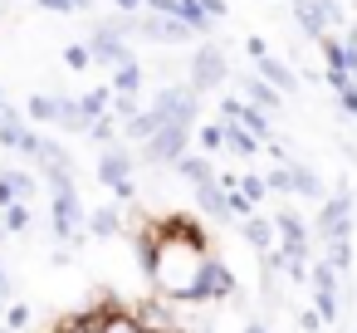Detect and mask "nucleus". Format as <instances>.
<instances>
[{
	"mask_svg": "<svg viewBox=\"0 0 357 333\" xmlns=\"http://www.w3.org/2000/svg\"><path fill=\"white\" fill-rule=\"evenodd\" d=\"M235 294H240V284H235L230 265H220L215 255H201L191 284L172 289V299H181V304H211V299H235Z\"/></svg>",
	"mask_w": 357,
	"mask_h": 333,
	"instance_id": "f257e3e1",
	"label": "nucleus"
},
{
	"mask_svg": "<svg viewBox=\"0 0 357 333\" xmlns=\"http://www.w3.org/2000/svg\"><path fill=\"white\" fill-rule=\"evenodd\" d=\"M162 123H181V128H196L201 123V94L191 89V84H167V89H157V98L147 103Z\"/></svg>",
	"mask_w": 357,
	"mask_h": 333,
	"instance_id": "f03ea898",
	"label": "nucleus"
},
{
	"mask_svg": "<svg viewBox=\"0 0 357 333\" xmlns=\"http://www.w3.org/2000/svg\"><path fill=\"white\" fill-rule=\"evenodd\" d=\"M186 152H191V128H181V123H162L142 142V162L147 167H176Z\"/></svg>",
	"mask_w": 357,
	"mask_h": 333,
	"instance_id": "7ed1b4c3",
	"label": "nucleus"
},
{
	"mask_svg": "<svg viewBox=\"0 0 357 333\" xmlns=\"http://www.w3.org/2000/svg\"><path fill=\"white\" fill-rule=\"evenodd\" d=\"M318 235H323V240H352V201H347V182H337L333 201L318 206Z\"/></svg>",
	"mask_w": 357,
	"mask_h": 333,
	"instance_id": "20e7f679",
	"label": "nucleus"
},
{
	"mask_svg": "<svg viewBox=\"0 0 357 333\" xmlns=\"http://www.w3.org/2000/svg\"><path fill=\"white\" fill-rule=\"evenodd\" d=\"M225 79H230L225 54H220L215 45H201V50L191 54V89H196V94H211V89H220Z\"/></svg>",
	"mask_w": 357,
	"mask_h": 333,
	"instance_id": "39448f33",
	"label": "nucleus"
},
{
	"mask_svg": "<svg viewBox=\"0 0 357 333\" xmlns=\"http://www.w3.org/2000/svg\"><path fill=\"white\" fill-rule=\"evenodd\" d=\"M50 211H54V235L64 240V245H84V235H79V225H84V206H79V186L74 191H54V201H50Z\"/></svg>",
	"mask_w": 357,
	"mask_h": 333,
	"instance_id": "423d86ee",
	"label": "nucleus"
},
{
	"mask_svg": "<svg viewBox=\"0 0 357 333\" xmlns=\"http://www.w3.org/2000/svg\"><path fill=\"white\" fill-rule=\"evenodd\" d=\"M89 54H93V64H103V69H118V64H128V59H132L128 40H123L108 20H98V25H93V35H89Z\"/></svg>",
	"mask_w": 357,
	"mask_h": 333,
	"instance_id": "0eeeda50",
	"label": "nucleus"
},
{
	"mask_svg": "<svg viewBox=\"0 0 357 333\" xmlns=\"http://www.w3.org/2000/svg\"><path fill=\"white\" fill-rule=\"evenodd\" d=\"M220 118L225 123H240V128H250L259 142H269V113L264 108H255V103H245V98H220Z\"/></svg>",
	"mask_w": 357,
	"mask_h": 333,
	"instance_id": "6e6552de",
	"label": "nucleus"
},
{
	"mask_svg": "<svg viewBox=\"0 0 357 333\" xmlns=\"http://www.w3.org/2000/svg\"><path fill=\"white\" fill-rule=\"evenodd\" d=\"M274 230H279V250L284 255H308V225L294 206H279L274 211Z\"/></svg>",
	"mask_w": 357,
	"mask_h": 333,
	"instance_id": "1a4fd4ad",
	"label": "nucleus"
},
{
	"mask_svg": "<svg viewBox=\"0 0 357 333\" xmlns=\"http://www.w3.org/2000/svg\"><path fill=\"white\" fill-rule=\"evenodd\" d=\"M132 167H137V162H132V152L113 142V147H103V157H98V182L113 191L118 182H132Z\"/></svg>",
	"mask_w": 357,
	"mask_h": 333,
	"instance_id": "9d476101",
	"label": "nucleus"
},
{
	"mask_svg": "<svg viewBox=\"0 0 357 333\" xmlns=\"http://www.w3.org/2000/svg\"><path fill=\"white\" fill-rule=\"evenodd\" d=\"M196 191V206H201V216H211V221H235L230 216V196H225V186L220 182H201V186H191Z\"/></svg>",
	"mask_w": 357,
	"mask_h": 333,
	"instance_id": "9b49d317",
	"label": "nucleus"
},
{
	"mask_svg": "<svg viewBox=\"0 0 357 333\" xmlns=\"http://www.w3.org/2000/svg\"><path fill=\"white\" fill-rule=\"evenodd\" d=\"M255 74H259L264 84H274L279 94H298V74H294L284 59H274V54H259V59H255Z\"/></svg>",
	"mask_w": 357,
	"mask_h": 333,
	"instance_id": "f8f14e48",
	"label": "nucleus"
},
{
	"mask_svg": "<svg viewBox=\"0 0 357 333\" xmlns=\"http://www.w3.org/2000/svg\"><path fill=\"white\" fill-rule=\"evenodd\" d=\"M240 94H245V103H255V108H264V113H274V108L284 103V94H279L274 84H264L259 74H245V79H240Z\"/></svg>",
	"mask_w": 357,
	"mask_h": 333,
	"instance_id": "ddd939ff",
	"label": "nucleus"
},
{
	"mask_svg": "<svg viewBox=\"0 0 357 333\" xmlns=\"http://www.w3.org/2000/svg\"><path fill=\"white\" fill-rule=\"evenodd\" d=\"M240 235H245V245H250L255 255H264V250H274V240H279V230H274V221H264V216H245V221H240Z\"/></svg>",
	"mask_w": 357,
	"mask_h": 333,
	"instance_id": "4468645a",
	"label": "nucleus"
},
{
	"mask_svg": "<svg viewBox=\"0 0 357 333\" xmlns=\"http://www.w3.org/2000/svg\"><path fill=\"white\" fill-rule=\"evenodd\" d=\"M54 98H59V118H54V128H59V133H89L93 118L84 113V103H79V98H64V94H54Z\"/></svg>",
	"mask_w": 357,
	"mask_h": 333,
	"instance_id": "2eb2a0df",
	"label": "nucleus"
},
{
	"mask_svg": "<svg viewBox=\"0 0 357 333\" xmlns=\"http://www.w3.org/2000/svg\"><path fill=\"white\" fill-rule=\"evenodd\" d=\"M157 128H162V118H157L152 108H142V113H132L128 123H118V133H123L128 142H137V147H142V142H147V138H152Z\"/></svg>",
	"mask_w": 357,
	"mask_h": 333,
	"instance_id": "dca6fc26",
	"label": "nucleus"
},
{
	"mask_svg": "<svg viewBox=\"0 0 357 333\" xmlns=\"http://www.w3.org/2000/svg\"><path fill=\"white\" fill-rule=\"evenodd\" d=\"M181 182H191V186H201V182H215V167H211V157H201V152H186L176 167H172Z\"/></svg>",
	"mask_w": 357,
	"mask_h": 333,
	"instance_id": "f3484780",
	"label": "nucleus"
},
{
	"mask_svg": "<svg viewBox=\"0 0 357 333\" xmlns=\"http://www.w3.org/2000/svg\"><path fill=\"white\" fill-rule=\"evenodd\" d=\"M142 79H147V74H142V64H137V59H128V64H118V69H113V94L137 98V94H142Z\"/></svg>",
	"mask_w": 357,
	"mask_h": 333,
	"instance_id": "a211bd4d",
	"label": "nucleus"
},
{
	"mask_svg": "<svg viewBox=\"0 0 357 333\" xmlns=\"http://www.w3.org/2000/svg\"><path fill=\"white\" fill-rule=\"evenodd\" d=\"M103 333H147V328L137 323V313H132V309L108 304V309H103Z\"/></svg>",
	"mask_w": 357,
	"mask_h": 333,
	"instance_id": "6ab92c4d",
	"label": "nucleus"
},
{
	"mask_svg": "<svg viewBox=\"0 0 357 333\" xmlns=\"http://www.w3.org/2000/svg\"><path fill=\"white\" fill-rule=\"evenodd\" d=\"M172 15H176L181 25H191L196 35H206V30L215 25V20H211V15L201 10V0H172Z\"/></svg>",
	"mask_w": 357,
	"mask_h": 333,
	"instance_id": "aec40b11",
	"label": "nucleus"
},
{
	"mask_svg": "<svg viewBox=\"0 0 357 333\" xmlns=\"http://www.w3.org/2000/svg\"><path fill=\"white\" fill-rule=\"evenodd\" d=\"M225 147H230L235 157H255V152H259L264 142H259V138H255L250 128H240V123H225Z\"/></svg>",
	"mask_w": 357,
	"mask_h": 333,
	"instance_id": "412c9836",
	"label": "nucleus"
},
{
	"mask_svg": "<svg viewBox=\"0 0 357 333\" xmlns=\"http://www.w3.org/2000/svg\"><path fill=\"white\" fill-rule=\"evenodd\" d=\"M294 191L308 196V201H323V182H318L308 167H294V162H289V196H294Z\"/></svg>",
	"mask_w": 357,
	"mask_h": 333,
	"instance_id": "4be33fe9",
	"label": "nucleus"
},
{
	"mask_svg": "<svg viewBox=\"0 0 357 333\" xmlns=\"http://www.w3.org/2000/svg\"><path fill=\"white\" fill-rule=\"evenodd\" d=\"M123 230V216L113 211V206H98L93 216H89V235H98V240H113Z\"/></svg>",
	"mask_w": 357,
	"mask_h": 333,
	"instance_id": "5701e85b",
	"label": "nucleus"
},
{
	"mask_svg": "<svg viewBox=\"0 0 357 333\" xmlns=\"http://www.w3.org/2000/svg\"><path fill=\"white\" fill-rule=\"evenodd\" d=\"M25 118H30V123H50V128H54V118H59V98H54V94H35V98L25 103Z\"/></svg>",
	"mask_w": 357,
	"mask_h": 333,
	"instance_id": "b1692460",
	"label": "nucleus"
},
{
	"mask_svg": "<svg viewBox=\"0 0 357 333\" xmlns=\"http://www.w3.org/2000/svg\"><path fill=\"white\" fill-rule=\"evenodd\" d=\"M294 15H298L303 35H313V40H323V35H328V25H323V15H318L313 0H294Z\"/></svg>",
	"mask_w": 357,
	"mask_h": 333,
	"instance_id": "393cba45",
	"label": "nucleus"
},
{
	"mask_svg": "<svg viewBox=\"0 0 357 333\" xmlns=\"http://www.w3.org/2000/svg\"><path fill=\"white\" fill-rule=\"evenodd\" d=\"M313 313H318L323 323H337V289H328V284H313Z\"/></svg>",
	"mask_w": 357,
	"mask_h": 333,
	"instance_id": "a878e982",
	"label": "nucleus"
},
{
	"mask_svg": "<svg viewBox=\"0 0 357 333\" xmlns=\"http://www.w3.org/2000/svg\"><path fill=\"white\" fill-rule=\"evenodd\" d=\"M69 333H103V309H84V313H69L59 318Z\"/></svg>",
	"mask_w": 357,
	"mask_h": 333,
	"instance_id": "bb28decb",
	"label": "nucleus"
},
{
	"mask_svg": "<svg viewBox=\"0 0 357 333\" xmlns=\"http://www.w3.org/2000/svg\"><path fill=\"white\" fill-rule=\"evenodd\" d=\"M89 138H93L98 147H113V142L123 138V133H118V118H113V113H103V118H93V123H89Z\"/></svg>",
	"mask_w": 357,
	"mask_h": 333,
	"instance_id": "cd10ccee",
	"label": "nucleus"
},
{
	"mask_svg": "<svg viewBox=\"0 0 357 333\" xmlns=\"http://www.w3.org/2000/svg\"><path fill=\"white\" fill-rule=\"evenodd\" d=\"M0 225H6L10 235H25V230H30V206H25V201L6 206V211H0Z\"/></svg>",
	"mask_w": 357,
	"mask_h": 333,
	"instance_id": "c85d7f7f",
	"label": "nucleus"
},
{
	"mask_svg": "<svg viewBox=\"0 0 357 333\" xmlns=\"http://www.w3.org/2000/svg\"><path fill=\"white\" fill-rule=\"evenodd\" d=\"M191 133H196V142H201L206 152H220V147H225V123H196Z\"/></svg>",
	"mask_w": 357,
	"mask_h": 333,
	"instance_id": "c756f323",
	"label": "nucleus"
},
{
	"mask_svg": "<svg viewBox=\"0 0 357 333\" xmlns=\"http://www.w3.org/2000/svg\"><path fill=\"white\" fill-rule=\"evenodd\" d=\"M235 186H240V196H245L250 206H259V201L269 196V186H264V177H255V172H240V177H235Z\"/></svg>",
	"mask_w": 357,
	"mask_h": 333,
	"instance_id": "7c9ffc66",
	"label": "nucleus"
},
{
	"mask_svg": "<svg viewBox=\"0 0 357 333\" xmlns=\"http://www.w3.org/2000/svg\"><path fill=\"white\" fill-rule=\"evenodd\" d=\"M40 10H50V15H89L93 10V0H35Z\"/></svg>",
	"mask_w": 357,
	"mask_h": 333,
	"instance_id": "2f4dec72",
	"label": "nucleus"
},
{
	"mask_svg": "<svg viewBox=\"0 0 357 333\" xmlns=\"http://www.w3.org/2000/svg\"><path fill=\"white\" fill-rule=\"evenodd\" d=\"M79 103H84V113H89V118H103V113L113 108V89H93V94H84Z\"/></svg>",
	"mask_w": 357,
	"mask_h": 333,
	"instance_id": "473e14b6",
	"label": "nucleus"
},
{
	"mask_svg": "<svg viewBox=\"0 0 357 333\" xmlns=\"http://www.w3.org/2000/svg\"><path fill=\"white\" fill-rule=\"evenodd\" d=\"M323 260H328L337 274H347V265H352V245H347V240H328V255H323Z\"/></svg>",
	"mask_w": 357,
	"mask_h": 333,
	"instance_id": "72a5a7b5",
	"label": "nucleus"
},
{
	"mask_svg": "<svg viewBox=\"0 0 357 333\" xmlns=\"http://www.w3.org/2000/svg\"><path fill=\"white\" fill-rule=\"evenodd\" d=\"M30 323H35L30 304H10V309H6V328H10V333H25Z\"/></svg>",
	"mask_w": 357,
	"mask_h": 333,
	"instance_id": "f704fd0d",
	"label": "nucleus"
},
{
	"mask_svg": "<svg viewBox=\"0 0 357 333\" xmlns=\"http://www.w3.org/2000/svg\"><path fill=\"white\" fill-rule=\"evenodd\" d=\"M10 182H15V196L30 206V201H35V191H40V182H35L30 172H15V167H10Z\"/></svg>",
	"mask_w": 357,
	"mask_h": 333,
	"instance_id": "c9c22d12",
	"label": "nucleus"
},
{
	"mask_svg": "<svg viewBox=\"0 0 357 333\" xmlns=\"http://www.w3.org/2000/svg\"><path fill=\"white\" fill-rule=\"evenodd\" d=\"M64 64H69V69H89V64H93L89 45H64Z\"/></svg>",
	"mask_w": 357,
	"mask_h": 333,
	"instance_id": "e433bc0d",
	"label": "nucleus"
},
{
	"mask_svg": "<svg viewBox=\"0 0 357 333\" xmlns=\"http://www.w3.org/2000/svg\"><path fill=\"white\" fill-rule=\"evenodd\" d=\"M313 6H318V15H323V25H328V30H337V25H342V10H337V0H313Z\"/></svg>",
	"mask_w": 357,
	"mask_h": 333,
	"instance_id": "4c0bfd02",
	"label": "nucleus"
},
{
	"mask_svg": "<svg viewBox=\"0 0 357 333\" xmlns=\"http://www.w3.org/2000/svg\"><path fill=\"white\" fill-rule=\"evenodd\" d=\"M20 196H15V182H10V172H0V211L6 206H15Z\"/></svg>",
	"mask_w": 357,
	"mask_h": 333,
	"instance_id": "58836bf2",
	"label": "nucleus"
},
{
	"mask_svg": "<svg viewBox=\"0 0 357 333\" xmlns=\"http://www.w3.org/2000/svg\"><path fill=\"white\" fill-rule=\"evenodd\" d=\"M264 186H269V191H289V167H274V172L264 177Z\"/></svg>",
	"mask_w": 357,
	"mask_h": 333,
	"instance_id": "ea45409f",
	"label": "nucleus"
},
{
	"mask_svg": "<svg viewBox=\"0 0 357 333\" xmlns=\"http://www.w3.org/2000/svg\"><path fill=\"white\" fill-rule=\"evenodd\" d=\"M347 74H357V25H347Z\"/></svg>",
	"mask_w": 357,
	"mask_h": 333,
	"instance_id": "a19ab883",
	"label": "nucleus"
},
{
	"mask_svg": "<svg viewBox=\"0 0 357 333\" xmlns=\"http://www.w3.org/2000/svg\"><path fill=\"white\" fill-rule=\"evenodd\" d=\"M298 328H303V333H323V318L308 309V313H298Z\"/></svg>",
	"mask_w": 357,
	"mask_h": 333,
	"instance_id": "79ce46f5",
	"label": "nucleus"
},
{
	"mask_svg": "<svg viewBox=\"0 0 357 333\" xmlns=\"http://www.w3.org/2000/svg\"><path fill=\"white\" fill-rule=\"evenodd\" d=\"M113 6H118V15H142L147 0H113Z\"/></svg>",
	"mask_w": 357,
	"mask_h": 333,
	"instance_id": "37998d69",
	"label": "nucleus"
},
{
	"mask_svg": "<svg viewBox=\"0 0 357 333\" xmlns=\"http://www.w3.org/2000/svg\"><path fill=\"white\" fill-rule=\"evenodd\" d=\"M201 10H206V15H211V20H220V15H225V10H230V6H225V0H201Z\"/></svg>",
	"mask_w": 357,
	"mask_h": 333,
	"instance_id": "c03bdc74",
	"label": "nucleus"
},
{
	"mask_svg": "<svg viewBox=\"0 0 357 333\" xmlns=\"http://www.w3.org/2000/svg\"><path fill=\"white\" fill-rule=\"evenodd\" d=\"M245 50H250V59H259V54H269V50H264V40H259V35H250V40H245Z\"/></svg>",
	"mask_w": 357,
	"mask_h": 333,
	"instance_id": "a18cd8bd",
	"label": "nucleus"
},
{
	"mask_svg": "<svg viewBox=\"0 0 357 333\" xmlns=\"http://www.w3.org/2000/svg\"><path fill=\"white\" fill-rule=\"evenodd\" d=\"M245 333H269V328H264V323H250V328H245Z\"/></svg>",
	"mask_w": 357,
	"mask_h": 333,
	"instance_id": "49530a36",
	"label": "nucleus"
},
{
	"mask_svg": "<svg viewBox=\"0 0 357 333\" xmlns=\"http://www.w3.org/2000/svg\"><path fill=\"white\" fill-rule=\"evenodd\" d=\"M0 10H6V0H0Z\"/></svg>",
	"mask_w": 357,
	"mask_h": 333,
	"instance_id": "de8ad7c7",
	"label": "nucleus"
},
{
	"mask_svg": "<svg viewBox=\"0 0 357 333\" xmlns=\"http://www.w3.org/2000/svg\"><path fill=\"white\" fill-rule=\"evenodd\" d=\"M0 333H10V328H0Z\"/></svg>",
	"mask_w": 357,
	"mask_h": 333,
	"instance_id": "09e8293b",
	"label": "nucleus"
},
{
	"mask_svg": "<svg viewBox=\"0 0 357 333\" xmlns=\"http://www.w3.org/2000/svg\"><path fill=\"white\" fill-rule=\"evenodd\" d=\"M352 84H357V74H352Z\"/></svg>",
	"mask_w": 357,
	"mask_h": 333,
	"instance_id": "8fccbe9b",
	"label": "nucleus"
}]
</instances>
